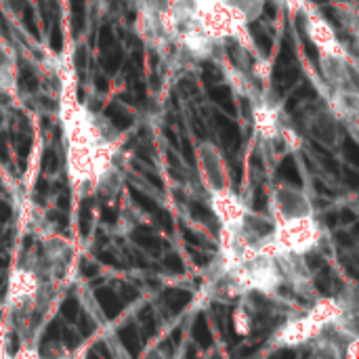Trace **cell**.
Here are the masks:
<instances>
[{
  "label": "cell",
  "instance_id": "cell-1",
  "mask_svg": "<svg viewBox=\"0 0 359 359\" xmlns=\"http://www.w3.org/2000/svg\"><path fill=\"white\" fill-rule=\"evenodd\" d=\"M59 122L63 128L69 185L80 198L95 194L97 183L107 172L120 168V135L111 122L78 99L72 78H63L61 82Z\"/></svg>",
  "mask_w": 359,
  "mask_h": 359
},
{
  "label": "cell",
  "instance_id": "cell-2",
  "mask_svg": "<svg viewBox=\"0 0 359 359\" xmlns=\"http://www.w3.org/2000/svg\"><path fill=\"white\" fill-rule=\"evenodd\" d=\"M349 309L337 299H318L305 313L286 320L271 337L273 347H301L318 341L330 326L339 324Z\"/></svg>",
  "mask_w": 359,
  "mask_h": 359
},
{
  "label": "cell",
  "instance_id": "cell-3",
  "mask_svg": "<svg viewBox=\"0 0 359 359\" xmlns=\"http://www.w3.org/2000/svg\"><path fill=\"white\" fill-rule=\"evenodd\" d=\"M322 240H324L322 223L316 217H309V219L276 225L265 250L271 252L273 257L278 255L307 257L322 244Z\"/></svg>",
  "mask_w": 359,
  "mask_h": 359
},
{
  "label": "cell",
  "instance_id": "cell-4",
  "mask_svg": "<svg viewBox=\"0 0 359 359\" xmlns=\"http://www.w3.org/2000/svg\"><path fill=\"white\" fill-rule=\"evenodd\" d=\"M318 69L326 86V95L358 90V61L343 42L332 48L318 50Z\"/></svg>",
  "mask_w": 359,
  "mask_h": 359
},
{
  "label": "cell",
  "instance_id": "cell-5",
  "mask_svg": "<svg viewBox=\"0 0 359 359\" xmlns=\"http://www.w3.org/2000/svg\"><path fill=\"white\" fill-rule=\"evenodd\" d=\"M269 217L276 225L316 217L311 196L297 185L278 183L269 194Z\"/></svg>",
  "mask_w": 359,
  "mask_h": 359
},
{
  "label": "cell",
  "instance_id": "cell-6",
  "mask_svg": "<svg viewBox=\"0 0 359 359\" xmlns=\"http://www.w3.org/2000/svg\"><path fill=\"white\" fill-rule=\"evenodd\" d=\"M196 168L200 183L208 196L231 189V172L221 147L212 141H202L196 147Z\"/></svg>",
  "mask_w": 359,
  "mask_h": 359
},
{
  "label": "cell",
  "instance_id": "cell-7",
  "mask_svg": "<svg viewBox=\"0 0 359 359\" xmlns=\"http://www.w3.org/2000/svg\"><path fill=\"white\" fill-rule=\"evenodd\" d=\"M46 282L40 278L38 271L34 269H27V267H21V269H15L8 278V284H6V307L8 311H29V307H34L42 286Z\"/></svg>",
  "mask_w": 359,
  "mask_h": 359
},
{
  "label": "cell",
  "instance_id": "cell-8",
  "mask_svg": "<svg viewBox=\"0 0 359 359\" xmlns=\"http://www.w3.org/2000/svg\"><path fill=\"white\" fill-rule=\"evenodd\" d=\"M305 130L311 139L322 143L324 147H339L343 139V126L334 118V114L324 105H311L305 114Z\"/></svg>",
  "mask_w": 359,
  "mask_h": 359
},
{
  "label": "cell",
  "instance_id": "cell-9",
  "mask_svg": "<svg viewBox=\"0 0 359 359\" xmlns=\"http://www.w3.org/2000/svg\"><path fill=\"white\" fill-rule=\"evenodd\" d=\"M208 204H210V210H212L215 219L219 221L221 229H240L246 212L250 210L233 189L208 196Z\"/></svg>",
  "mask_w": 359,
  "mask_h": 359
},
{
  "label": "cell",
  "instance_id": "cell-10",
  "mask_svg": "<svg viewBox=\"0 0 359 359\" xmlns=\"http://www.w3.org/2000/svg\"><path fill=\"white\" fill-rule=\"evenodd\" d=\"M19 90V63L15 50L0 40V93L15 97Z\"/></svg>",
  "mask_w": 359,
  "mask_h": 359
},
{
  "label": "cell",
  "instance_id": "cell-11",
  "mask_svg": "<svg viewBox=\"0 0 359 359\" xmlns=\"http://www.w3.org/2000/svg\"><path fill=\"white\" fill-rule=\"evenodd\" d=\"M145 359H168L162 351H149L147 355H145Z\"/></svg>",
  "mask_w": 359,
  "mask_h": 359
},
{
  "label": "cell",
  "instance_id": "cell-12",
  "mask_svg": "<svg viewBox=\"0 0 359 359\" xmlns=\"http://www.w3.org/2000/svg\"><path fill=\"white\" fill-rule=\"evenodd\" d=\"M6 349H4V339H2V332H0V359H6Z\"/></svg>",
  "mask_w": 359,
  "mask_h": 359
}]
</instances>
